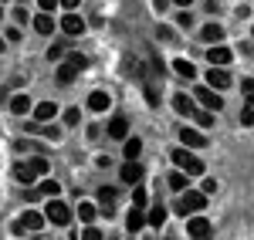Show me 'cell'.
Wrapping results in <instances>:
<instances>
[{"label":"cell","instance_id":"cell-46","mask_svg":"<svg viewBox=\"0 0 254 240\" xmlns=\"http://www.w3.org/2000/svg\"><path fill=\"white\" fill-rule=\"evenodd\" d=\"M173 3H183V7H190V3H193V0H173Z\"/></svg>","mask_w":254,"mask_h":240},{"label":"cell","instance_id":"cell-3","mask_svg":"<svg viewBox=\"0 0 254 240\" xmlns=\"http://www.w3.org/2000/svg\"><path fill=\"white\" fill-rule=\"evenodd\" d=\"M44 220L58 223V227H68V223H71V206L61 203V200H51V203H48V210H44Z\"/></svg>","mask_w":254,"mask_h":240},{"label":"cell","instance_id":"cell-40","mask_svg":"<svg viewBox=\"0 0 254 240\" xmlns=\"http://www.w3.org/2000/svg\"><path fill=\"white\" fill-rule=\"evenodd\" d=\"M251 88H254V81H251V78H244V81H241V92H244L248 98H251Z\"/></svg>","mask_w":254,"mask_h":240},{"label":"cell","instance_id":"cell-39","mask_svg":"<svg viewBox=\"0 0 254 240\" xmlns=\"http://www.w3.org/2000/svg\"><path fill=\"white\" fill-rule=\"evenodd\" d=\"M38 3H41V14H51L58 7V0H38Z\"/></svg>","mask_w":254,"mask_h":240},{"label":"cell","instance_id":"cell-18","mask_svg":"<svg viewBox=\"0 0 254 240\" xmlns=\"http://www.w3.org/2000/svg\"><path fill=\"white\" fill-rule=\"evenodd\" d=\"M109 105H112V98H109L105 92H92V95H88V108H92V112H105Z\"/></svg>","mask_w":254,"mask_h":240},{"label":"cell","instance_id":"cell-2","mask_svg":"<svg viewBox=\"0 0 254 240\" xmlns=\"http://www.w3.org/2000/svg\"><path fill=\"white\" fill-rule=\"evenodd\" d=\"M170 159L180 166V173H183V176H203V159H196L190 149H173V152H170Z\"/></svg>","mask_w":254,"mask_h":240},{"label":"cell","instance_id":"cell-22","mask_svg":"<svg viewBox=\"0 0 254 240\" xmlns=\"http://www.w3.org/2000/svg\"><path fill=\"white\" fill-rule=\"evenodd\" d=\"M146 223H153V227H163V223H166V206H163V203H156V206L146 213Z\"/></svg>","mask_w":254,"mask_h":240},{"label":"cell","instance_id":"cell-29","mask_svg":"<svg viewBox=\"0 0 254 240\" xmlns=\"http://www.w3.org/2000/svg\"><path fill=\"white\" fill-rule=\"evenodd\" d=\"M170 190H176V193H183V190H187V176H183V173H170Z\"/></svg>","mask_w":254,"mask_h":240},{"label":"cell","instance_id":"cell-31","mask_svg":"<svg viewBox=\"0 0 254 240\" xmlns=\"http://www.w3.org/2000/svg\"><path fill=\"white\" fill-rule=\"evenodd\" d=\"M38 132L44 136V139H55V142L61 139V129H58V125H44V129H38Z\"/></svg>","mask_w":254,"mask_h":240},{"label":"cell","instance_id":"cell-4","mask_svg":"<svg viewBox=\"0 0 254 240\" xmlns=\"http://www.w3.org/2000/svg\"><path fill=\"white\" fill-rule=\"evenodd\" d=\"M203 206H207V196H203L200 190H187V193L180 196V213H183V217H187V210H190V213H200Z\"/></svg>","mask_w":254,"mask_h":240},{"label":"cell","instance_id":"cell-30","mask_svg":"<svg viewBox=\"0 0 254 240\" xmlns=\"http://www.w3.org/2000/svg\"><path fill=\"white\" fill-rule=\"evenodd\" d=\"M251 122H254V101L248 98V101H244V108H241V125H251Z\"/></svg>","mask_w":254,"mask_h":240},{"label":"cell","instance_id":"cell-24","mask_svg":"<svg viewBox=\"0 0 254 240\" xmlns=\"http://www.w3.org/2000/svg\"><path fill=\"white\" fill-rule=\"evenodd\" d=\"M173 68H176V75H183V78H196V68H193L187 58H176Z\"/></svg>","mask_w":254,"mask_h":240},{"label":"cell","instance_id":"cell-36","mask_svg":"<svg viewBox=\"0 0 254 240\" xmlns=\"http://www.w3.org/2000/svg\"><path fill=\"white\" fill-rule=\"evenodd\" d=\"M78 240H105V237H102V234H98L95 227H85V234H81Z\"/></svg>","mask_w":254,"mask_h":240},{"label":"cell","instance_id":"cell-8","mask_svg":"<svg viewBox=\"0 0 254 240\" xmlns=\"http://www.w3.org/2000/svg\"><path fill=\"white\" fill-rule=\"evenodd\" d=\"M203 78H207V88H210V92H224V88H231V75H227L224 68H210Z\"/></svg>","mask_w":254,"mask_h":240},{"label":"cell","instance_id":"cell-25","mask_svg":"<svg viewBox=\"0 0 254 240\" xmlns=\"http://www.w3.org/2000/svg\"><path fill=\"white\" fill-rule=\"evenodd\" d=\"M55 78H58L61 85H71V81L78 78V71H75L71 64H61V68H58V75H55Z\"/></svg>","mask_w":254,"mask_h":240},{"label":"cell","instance_id":"cell-49","mask_svg":"<svg viewBox=\"0 0 254 240\" xmlns=\"http://www.w3.org/2000/svg\"><path fill=\"white\" fill-rule=\"evenodd\" d=\"M17 3H20V7H24V3H27V0H17Z\"/></svg>","mask_w":254,"mask_h":240},{"label":"cell","instance_id":"cell-20","mask_svg":"<svg viewBox=\"0 0 254 240\" xmlns=\"http://www.w3.org/2000/svg\"><path fill=\"white\" fill-rule=\"evenodd\" d=\"M126 227H129V234H139V230L146 227V213H142V210H132V213L126 217Z\"/></svg>","mask_w":254,"mask_h":240},{"label":"cell","instance_id":"cell-38","mask_svg":"<svg viewBox=\"0 0 254 240\" xmlns=\"http://www.w3.org/2000/svg\"><path fill=\"white\" fill-rule=\"evenodd\" d=\"M146 101H149V105H159V92L153 85H146Z\"/></svg>","mask_w":254,"mask_h":240},{"label":"cell","instance_id":"cell-7","mask_svg":"<svg viewBox=\"0 0 254 240\" xmlns=\"http://www.w3.org/2000/svg\"><path fill=\"white\" fill-rule=\"evenodd\" d=\"M41 227H44V213H38V210H27V213H24V217L14 223V234H24V230H41Z\"/></svg>","mask_w":254,"mask_h":240},{"label":"cell","instance_id":"cell-34","mask_svg":"<svg viewBox=\"0 0 254 240\" xmlns=\"http://www.w3.org/2000/svg\"><path fill=\"white\" fill-rule=\"evenodd\" d=\"M64 122H68V125H78V122H81V112H78V108H68V112H64Z\"/></svg>","mask_w":254,"mask_h":240},{"label":"cell","instance_id":"cell-35","mask_svg":"<svg viewBox=\"0 0 254 240\" xmlns=\"http://www.w3.org/2000/svg\"><path fill=\"white\" fill-rule=\"evenodd\" d=\"M200 193H203V196L217 193V180H203V183H200Z\"/></svg>","mask_w":254,"mask_h":240},{"label":"cell","instance_id":"cell-32","mask_svg":"<svg viewBox=\"0 0 254 240\" xmlns=\"http://www.w3.org/2000/svg\"><path fill=\"white\" fill-rule=\"evenodd\" d=\"M196 122H200V129H210L214 125V112H193Z\"/></svg>","mask_w":254,"mask_h":240},{"label":"cell","instance_id":"cell-15","mask_svg":"<svg viewBox=\"0 0 254 240\" xmlns=\"http://www.w3.org/2000/svg\"><path fill=\"white\" fill-rule=\"evenodd\" d=\"M105 132H109L112 139H126V136H129V122L122 119V115H116V119L109 122V129H105Z\"/></svg>","mask_w":254,"mask_h":240},{"label":"cell","instance_id":"cell-48","mask_svg":"<svg viewBox=\"0 0 254 240\" xmlns=\"http://www.w3.org/2000/svg\"><path fill=\"white\" fill-rule=\"evenodd\" d=\"M0 20H3V7H0Z\"/></svg>","mask_w":254,"mask_h":240},{"label":"cell","instance_id":"cell-19","mask_svg":"<svg viewBox=\"0 0 254 240\" xmlns=\"http://www.w3.org/2000/svg\"><path fill=\"white\" fill-rule=\"evenodd\" d=\"M95 217H98V206H95V203H78V220L81 223H88V227H92Z\"/></svg>","mask_w":254,"mask_h":240},{"label":"cell","instance_id":"cell-45","mask_svg":"<svg viewBox=\"0 0 254 240\" xmlns=\"http://www.w3.org/2000/svg\"><path fill=\"white\" fill-rule=\"evenodd\" d=\"M166 7H170V0H156V10H159V14H163Z\"/></svg>","mask_w":254,"mask_h":240},{"label":"cell","instance_id":"cell-6","mask_svg":"<svg viewBox=\"0 0 254 240\" xmlns=\"http://www.w3.org/2000/svg\"><path fill=\"white\" fill-rule=\"evenodd\" d=\"M196 101H200L207 112H220V108H224V98H220V92H210L207 85H200V88H196Z\"/></svg>","mask_w":254,"mask_h":240},{"label":"cell","instance_id":"cell-28","mask_svg":"<svg viewBox=\"0 0 254 240\" xmlns=\"http://www.w3.org/2000/svg\"><path fill=\"white\" fill-rule=\"evenodd\" d=\"M68 64H71L75 71H85V68H88V58L78 54V51H71V54H68Z\"/></svg>","mask_w":254,"mask_h":240},{"label":"cell","instance_id":"cell-5","mask_svg":"<svg viewBox=\"0 0 254 240\" xmlns=\"http://www.w3.org/2000/svg\"><path fill=\"white\" fill-rule=\"evenodd\" d=\"M187 234H190V240H210L214 227H210V220H207V217H190V223H187Z\"/></svg>","mask_w":254,"mask_h":240},{"label":"cell","instance_id":"cell-27","mask_svg":"<svg viewBox=\"0 0 254 240\" xmlns=\"http://www.w3.org/2000/svg\"><path fill=\"white\" fill-rule=\"evenodd\" d=\"M142 152V139H126V159H136Z\"/></svg>","mask_w":254,"mask_h":240},{"label":"cell","instance_id":"cell-14","mask_svg":"<svg viewBox=\"0 0 254 240\" xmlns=\"http://www.w3.org/2000/svg\"><path fill=\"white\" fill-rule=\"evenodd\" d=\"M55 115H58L55 101H41L38 108H34V122H55Z\"/></svg>","mask_w":254,"mask_h":240},{"label":"cell","instance_id":"cell-16","mask_svg":"<svg viewBox=\"0 0 254 240\" xmlns=\"http://www.w3.org/2000/svg\"><path fill=\"white\" fill-rule=\"evenodd\" d=\"M173 108H176V115H193V112H196V105L187 98L183 92H180V95H173Z\"/></svg>","mask_w":254,"mask_h":240},{"label":"cell","instance_id":"cell-33","mask_svg":"<svg viewBox=\"0 0 254 240\" xmlns=\"http://www.w3.org/2000/svg\"><path fill=\"white\" fill-rule=\"evenodd\" d=\"M146 206V190H136L132 193V210H142Z\"/></svg>","mask_w":254,"mask_h":240},{"label":"cell","instance_id":"cell-41","mask_svg":"<svg viewBox=\"0 0 254 240\" xmlns=\"http://www.w3.org/2000/svg\"><path fill=\"white\" fill-rule=\"evenodd\" d=\"M176 24H180V27H190V24H193V17H190V14H180V17H176Z\"/></svg>","mask_w":254,"mask_h":240},{"label":"cell","instance_id":"cell-37","mask_svg":"<svg viewBox=\"0 0 254 240\" xmlns=\"http://www.w3.org/2000/svg\"><path fill=\"white\" fill-rule=\"evenodd\" d=\"M64 51H68V48H64V44H55V48H51V51H48V61H58L61 54H64Z\"/></svg>","mask_w":254,"mask_h":240},{"label":"cell","instance_id":"cell-17","mask_svg":"<svg viewBox=\"0 0 254 240\" xmlns=\"http://www.w3.org/2000/svg\"><path fill=\"white\" fill-rule=\"evenodd\" d=\"M200 38L207 41V44H220V41H224V27H220V24H207V27L200 31Z\"/></svg>","mask_w":254,"mask_h":240},{"label":"cell","instance_id":"cell-12","mask_svg":"<svg viewBox=\"0 0 254 240\" xmlns=\"http://www.w3.org/2000/svg\"><path fill=\"white\" fill-rule=\"evenodd\" d=\"M61 31H64L68 38H75V34H81V31H85V20L71 10V14H64V20H61Z\"/></svg>","mask_w":254,"mask_h":240},{"label":"cell","instance_id":"cell-21","mask_svg":"<svg viewBox=\"0 0 254 240\" xmlns=\"http://www.w3.org/2000/svg\"><path fill=\"white\" fill-rule=\"evenodd\" d=\"M10 112H14V115H27V112H31V98H27V95H14V98H10Z\"/></svg>","mask_w":254,"mask_h":240},{"label":"cell","instance_id":"cell-10","mask_svg":"<svg viewBox=\"0 0 254 240\" xmlns=\"http://www.w3.org/2000/svg\"><path fill=\"white\" fill-rule=\"evenodd\" d=\"M180 142H183V149H203L207 145V136L196 132V129H180Z\"/></svg>","mask_w":254,"mask_h":240},{"label":"cell","instance_id":"cell-9","mask_svg":"<svg viewBox=\"0 0 254 240\" xmlns=\"http://www.w3.org/2000/svg\"><path fill=\"white\" fill-rule=\"evenodd\" d=\"M234 58L231 54V48H224V44H210V51H207V61H210V68H224L227 61Z\"/></svg>","mask_w":254,"mask_h":240},{"label":"cell","instance_id":"cell-26","mask_svg":"<svg viewBox=\"0 0 254 240\" xmlns=\"http://www.w3.org/2000/svg\"><path fill=\"white\" fill-rule=\"evenodd\" d=\"M38 193H44V196H51V200H58L61 186H58V183H55V180H44V183H41V186H38Z\"/></svg>","mask_w":254,"mask_h":240},{"label":"cell","instance_id":"cell-23","mask_svg":"<svg viewBox=\"0 0 254 240\" xmlns=\"http://www.w3.org/2000/svg\"><path fill=\"white\" fill-rule=\"evenodd\" d=\"M34 31H38V34H51V31H55L51 14H38V17H34Z\"/></svg>","mask_w":254,"mask_h":240},{"label":"cell","instance_id":"cell-42","mask_svg":"<svg viewBox=\"0 0 254 240\" xmlns=\"http://www.w3.org/2000/svg\"><path fill=\"white\" fill-rule=\"evenodd\" d=\"M14 17H17L20 24H27V10H24V7H17V10H14Z\"/></svg>","mask_w":254,"mask_h":240},{"label":"cell","instance_id":"cell-44","mask_svg":"<svg viewBox=\"0 0 254 240\" xmlns=\"http://www.w3.org/2000/svg\"><path fill=\"white\" fill-rule=\"evenodd\" d=\"M61 7H68V14H71V10H75V7H78V0H58Z\"/></svg>","mask_w":254,"mask_h":240},{"label":"cell","instance_id":"cell-1","mask_svg":"<svg viewBox=\"0 0 254 240\" xmlns=\"http://www.w3.org/2000/svg\"><path fill=\"white\" fill-rule=\"evenodd\" d=\"M44 173H48V159H41V156L14 166V176H17V183H24V186H31V183L38 180V176H44Z\"/></svg>","mask_w":254,"mask_h":240},{"label":"cell","instance_id":"cell-43","mask_svg":"<svg viewBox=\"0 0 254 240\" xmlns=\"http://www.w3.org/2000/svg\"><path fill=\"white\" fill-rule=\"evenodd\" d=\"M3 41H20V31H17V27H10V31H7V38H3Z\"/></svg>","mask_w":254,"mask_h":240},{"label":"cell","instance_id":"cell-47","mask_svg":"<svg viewBox=\"0 0 254 240\" xmlns=\"http://www.w3.org/2000/svg\"><path fill=\"white\" fill-rule=\"evenodd\" d=\"M3 44H7V41H3V38H0V51H3Z\"/></svg>","mask_w":254,"mask_h":240},{"label":"cell","instance_id":"cell-11","mask_svg":"<svg viewBox=\"0 0 254 240\" xmlns=\"http://www.w3.org/2000/svg\"><path fill=\"white\" fill-rule=\"evenodd\" d=\"M116 200H119V193L112 186H102V190H98V203H102V213H105V217L116 213Z\"/></svg>","mask_w":254,"mask_h":240},{"label":"cell","instance_id":"cell-13","mask_svg":"<svg viewBox=\"0 0 254 240\" xmlns=\"http://www.w3.org/2000/svg\"><path fill=\"white\" fill-rule=\"evenodd\" d=\"M139 180H142V166H139L136 159H129L126 166H122V183H129V186H136Z\"/></svg>","mask_w":254,"mask_h":240}]
</instances>
